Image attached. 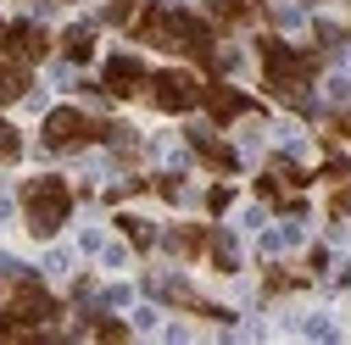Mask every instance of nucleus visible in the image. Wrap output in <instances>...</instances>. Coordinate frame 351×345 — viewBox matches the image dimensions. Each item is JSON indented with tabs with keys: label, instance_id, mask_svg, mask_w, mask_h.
Segmentation results:
<instances>
[{
	"label": "nucleus",
	"instance_id": "1",
	"mask_svg": "<svg viewBox=\"0 0 351 345\" xmlns=\"http://www.w3.org/2000/svg\"><path fill=\"white\" fill-rule=\"evenodd\" d=\"M123 34L140 39V45H151V51H162V56H184V62H195L206 78L229 67V56L217 51V28H212L206 17H195V12L162 6V0H140L134 23H128Z\"/></svg>",
	"mask_w": 351,
	"mask_h": 345
},
{
	"label": "nucleus",
	"instance_id": "2",
	"mask_svg": "<svg viewBox=\"0 0 351 345\" xmlns=\"http://www.w3.org/2000/svg\"><path fill=\"white\" fill-rule=\"evenodd\" d=\"M256 62H262V90L285 106H301L324 78V51H295L279 34H256Z\"/></svg>",
	"mask_w": 351,
	"mask_h": 345
},
{
	"label": "nucleus",
	"instance_id": "3",
	"mask_svg": "<svg viewBox=\"0 0 351 345\" xmlns=\"http://www.w3.org/2000/svg\"><path fill=\"white\" fill-rule=\"evenodd\" d=\"M17 206H23V223H28L34 240H56L73 218V184L62 172H34L17 190Z\"/></svg>",
	"mask_w": 351,
	"mask_h": 345
},
{
	"label": "nucleus",
	"instance_id": "4",
	"mask_svg": "<svg viewBox=\"0 0 351 345\" xmlns=\"http://www.w3.org/2000/svg\"><path fill=\"white\" fill-rule=\"evenodd\" d=\"M117 128H123V123L95 117V112H84V106H56V112H45V128H39V140H45L51 156H67V151L112 145V140H117Z\"/></svg>",
	"mask_w": 351,
	"mask_h": 345
},
{
	"label": "nucleus",
	"instance_id": "5",
	"mask_svg": "<svg viewBox=\"0 0 351 345\" xmlns=\"http://www.w3.org/2000/svg\"><path fill=\"white\" fill-rule=\"evenodd\" d=\"M6 312L17 318L23 340H34V334H45L51 323H62V301L39 284L34 273H17V279L6 284Z\"/></svg>",
	"mask_w": 351,
	"mask_h": 345
},
{
	"label": "nucleus",
	"instance_id": "6",
	"mask_svg": "<svg viewBox=\"0 0 351 345\" xmlns=\"http://www.w3.org/2000/svg\"><path fill=\"white\" fill-rule=\"evenodd\" d=\"M201 90H206V73H195V67H156L151 84H145V101L156 112H167V117H190V112H201Z\"/></svg>",
	"mask_w": 351,
	"mask_h": 345
},
{
	"label": "nucleus",
	"instance_id": "7",
	"mask_svg": "<svg viewBox=\"0 0 351 345\" xmlns=\"http://www.w3.org/2000/svg\"><path fill=\"white\" fill-rule=\"evenodd\" d=\"M201 112H206L212 128H229V123H240V117H262V101H251L245 90H234L223 73H212L206 90H201Z\"/></svg>",
	"mask_w": 351,
	"mask_h": 345
},
{
	"label": "nucleus",
	"instance_id": "8",
	"mask_svg": "<svg viewBox=\"0 0 351 345\" xmlns=\"http://www.w3.org/2000/svg\"><path fill=\"white\" fill-rule=\"evenodd\" d=\"M145 84H151V67H145L140 56H106V67H101V90H106L112 101H140Z\"/></svg>",
	"mask_w": 351,
	"mask_h": 345
},
{
	"label": "nucleus",
	"instance_id": "9",
	"mask_svg": "<svg viewBox=\"0 0 351 345\" xmlns=\"http://www.w3.org/2000/svg\"><path fill=\"white\" fill-rule=\"evenodd\" d=\"M184 140H190V151H195V162H201L206 172H217V179H234V172H240V151H234L229 140H217L212 128L190 123V128H184Z\"/></svg>",
	"mask_w": 351,
	"mask_h": 345
},
{
	"label": "nucleus",
	"instance_id": "10",
	"mask_svg": "<svg viewBox=\"0 0 351 345\" xmlns=\"http://www.w3.org/2000/svg\"><path fill=\"white\" fill-rule=\"evenodd\" d=\"M0 51H6L12 62H23V67H39V62L56 51V39L39 28V23H6V39H0Z\"/></svg>",
	"mask_w": 351,
	"mask_h": 345
},
{
	"label": "nucleus",
	"instance_id": "11",
	"mask_svg": "<svg viewBox=\"0 0 351 345\" xmlns=\"http://www.w3.org/2000/svg\"><path fill=\"white\" fill-rule=\"evenodd\" d=\"M151 295H162L167 307H179V312H195V318H212V323H234V312H229V307H217V301L195 295L184 279H151Z\"/></svg>",
	"mask_w": 351,
	"mask_h": 345
},
{
	"label": "nucleus",
	"instance_id": "12",
	"mask_svg": "<svg viewBox=\"0 0 351 345\" xmlns=\"http://www.w3.org/2000/svg\"><path fill=\"white\" fill-rule=\"evenodd\" d=\"M201 17H206L217 34H240V28L268 23V0H206Z\"/></svg>",
	"mask_w": 351,
	"mask_h": 345
},
{
	"label": "nucleus",
	"instance_id": "13",
	"mask_svg": "<svg viewBox=\"0 0 351 345\" xmlns=\"http://www.w3.org/2000/svg\"><path fill=\"white\" fill-rule=\"evenodd\" d=\"M206 223H173L167 234H162V245L173 251V256H179V262H201V256H206Z\"/></svg>",
	"mask_w": 351,
	"mask_h": 345
},
{
	"label": "nucleus",
	"instance_id": "14",
	"mask_svg": "<svg viewBox=\"0 0 351 345\" xmlns=\"http://www.w3.org/2000/svg\"><path fill=\"white\" fill-rule=\"evenodd\" d=\"M28 90H34V67H23V62H12L6 51H0V106L23 101Z\"/></svg>",
	"mask_w": 351,
	"mask_h": 345
},
{
	"label": "nucleus",
	"instance_id": "15",
	"mask_svg": "<svg viewBox=\"0 0 351 345\" xmlns=\"http://www.w3.org/2000/svg\"><path fill=\"white\" fill-rule=\"evenodd\" d=\"M206 262H212L217 273H240V251H234V240H229L223 229L206 234Z\"/></svg>",
	"mask_w": 351,
	"mask_h": 345
},
{
	"label": "nucleus",
	"instance_id": "16",
	"mask_svg": "<svg viewBox=\"0 0 351 345\" xmlns=\"http://www.w3.org/2000/svg\"><path fill=\"white\" fill-rule=\"evenodd\" d=\"M62 56H67L73 67H84V62L95 56V28H90V23H78V28H67V34H62Z\"/></svg>",
	"mask_w": 351,
	"mask_h": 345
},
{
	"label": "nucleus",
	"instance_id": "17",
	"mask_svg": "<svg viewBox=\"0 0 351 345\" xmlns=\"http://www.w3.org/2000/svg\"><path fill=\"white\" fill-rule=\"evenodd\" d=\"M117 229H123L128 240H134V251H140V256H151V245H156V229H151L145 218H134V212H117Z\"/></svg>",
	"mask_w": 351,
	"mask_h": 345
},
{
	"label": "nucleus",
	"instance_id": "18",
	"mask_svg": "<svg viewBox=\"0 0 351 345\" xmlns=\"http://www.w3.org/2000/svg\"><path fill=\"white\" fill-rule=\"evenodd\" d=\"M290 290H306V273H290V268H268V279H262V295H268V301H279V295H290Z\"/></svg>",
	"mask_w": 351,
	"mask_h": 345
},
{
	"label": "nucleus",
	"instance_id": "19",
	"mask_svg": "<svg viewBox=\"0 0 351 345\" xmlns=\"http://www.w3.org/2000/svg\"><path fill=\"white\" fill-rule=\"evenodd\" d=\"M23 156V134H17V123H6V117H0V162H17Z\"/></svg>",
	"mask_w": 351,
	"mask_h": 345
},
{
	"label": "nucleus",
	"instance_id": "20",
	"mask_svg": "<svg viewBox=\"0 0 351 345\" xmlns=\"http://www.w3.org/2000/svg\"><path fill=\"white\" fill-rule=\"evenodd\" d=\"M140 12V0H106V28H128Z\"/></svg>",
	"mask_w": 351,
	"mask_h": 345
},
{
	"label": "nucleus",
	"instance_id": "21",
	"mask_svg": "<svg viewBox=\"0 0 351 345\" xmlns=\"http://www.w3.org/2000/svg\"><path fill=\"white\" fill-rule=\"evenodd\" d=\"M318 179H329V184H335V179H351V156H346V151H329L324 167H318Z\"/></svg>",
	"mask_w": 351,
	"mask_h": 345
},
{
	"label": "nucleus",
	"instance_id": "22",
	"mask_svg": "<svg viewBox=\"0 0 351 345\" xmlns=\"http://www.w3.org/2000/svg\"><path fill=\"white\" fill-rule=\"evenodd\" d=\"M329 218H351V179H335V190H329Z\"/></svg>",
	"mask_w": 351,
	"mask_h": 345
},
{
	"label": "nucleus",
	"instance_id": "23",
	"mask_svg": "<svg viewBox=\"0 0 351 345\" xmlns=\"http://www.w3.org/2000/svg\"><path fill=\"white\" fill-rule=\"evenodd\" d=\"M90 334H95V340H128V323H117V318H95Z\"/></svg>",
	"mask_w": 351,
	"mask_h": 345
},
{
	"label": "nucleus",
	"instance_id": "24",
	"mask_svg": "<svg viewBox=\"0 0 351 345\" xmlns=\"http://www.w3.org/2000/svg\"><path fill=\"white\" fill-rule=\"evenodd\" d=\"M346 39H351L346 28H335V23H318V45H324V51H335V45H346Z\"/></svg>",
	"mask_w": 351,
	"mask_h": 345
},
{
	"label": "nucleus",
	"instance_id": "25",
	"mask_svg": "<svg viewBox=\"0 0 351 345\" xmlns=\"http://www.w3.org/2000/svg\"><path fill=\"white\" fill-rule=\"evenodd\" d=\"M324 140H351V112H335V117H329Z\"/></svg>",
	"mask_w": 351,
	"mask_h": 345
},
{
	"label": "nucleus",
	"instance_id": "26",
	"mask_svg": "<svg viewBox=\"0 0 351 345\" xmlns=\"http://www.w3.org/2000/svg\"><path fill=\"white\" fill-rule=\"evenodd\" d=\"M229 201H234V190H229V184H217V190L206 195V212H229Z\"/></svg>",
	"mask_w": 351,
	"mask_h": 345
},
{
	"label": "nucleus",
	"instance_id": "27",
	"mask_svg": "<svg viewBox=\"0 0 351 345\" xmlns=\"http://www.w3.org/2000/svg\"><path fill=\"white\" fill-rule=\"evenodd\" d=\"M0 39H6V17H0Z\"/></svg>",
	"mask_w": 351,
	"mask_h": 345
}]
</instances>
